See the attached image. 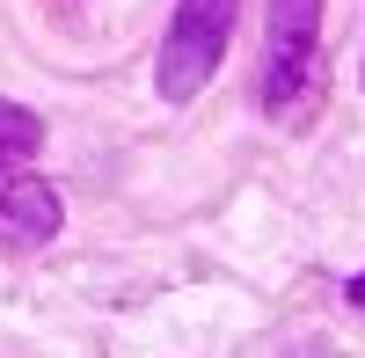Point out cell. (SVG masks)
<instances>
[{
	"label": "cell",
	"instance_id": "277c9868",
	"mask_svg": "<svg viewBox=\"0 0 365 358\" xmlns=\"http://www.w3.org/2000/svg\"><path fill=\"white\" fill-rule=\"evenodd\" d=\"M37 146H44V117L0 96V168H22L29 154H37Z\"/></svg>",
	"mask_w": 365,
	"mask_h": 358
},
{
	"label": "cell",
	"instance_id": "3957f363",
	"mask_svg": "<svg viewBox=\"0 0 365 358\" xmlns=\"http://www.w3.org/2000/svg\"><path fill=\"white\" fill-rule=\"evenodd\" d=\"M58 220H66V205H58V190L44 183V175H15V183H0V249L8 256H37Z\"/></svg>",
	"mask_w": 365,
	"mask_h": 358
},
{
	"label": "cell",
	"instance_id": "5b68a950",
	"mask_svg": "<svg viewBox=\"0 0 365 358\" xmlns=\"http://www.w3.org/2000/svg\"><path fill=\"white\" fill-rule=\"evenodd\" d=\"M351 307H365V271H358V278H351Z\"/></svg>",
	"mask_w": 365,
	"mask_h": 358
},
{
	"label": "cell",
	"instance_id": "6da1fadb",
	"mask_svg": "<svg viewBox=\"0 0 365 358\" xmlns=\"http://www.w3.org/2000/svg\"><path fill=\"white\" fill-rule=\"evenodd\" d=\"M234 15H241V0H175L161 58H154V88L168 103H190L197 88L220 73L227 37H234Z\"/></svg>",
	"mask_w": 365,
	"mask_h": 358
},
{
	"label": "cell",
	"instance_id": "7a4b0ae2",
	"mask_svg": "<svg viewBox=\"0 0 365 358\" xmlns=\"http://www.w3.org/2000/svg\"><path fill=\"white\" fill-rule=\"evenodd\" d=\"M314 37H322V0H270V58H263V110L299 117L314 96Z\"/></svg>",
	"mask_w": 365,
	"mask_h": 358
}]
</instances>
